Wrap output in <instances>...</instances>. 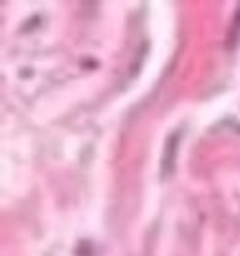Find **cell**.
Masks as SVG:
<instances>
[{
	"mask_svg": "<svg viewBox=\"0 0 240 256\" xmlns=\"http://www.w3.org/2000/svg\"><path fill=\"white\" fill-rule=\"evenodd\" d=\"M177 144H179V133L171 135L167 142H165V152L162 158V178H167V174L173 170L175 164V154H177Z\"/></svg>",
	"mask_w": 240,
	"mask_h": 256,
	"instance_id": "1",
	"label": "cell"
}]
</instances>
